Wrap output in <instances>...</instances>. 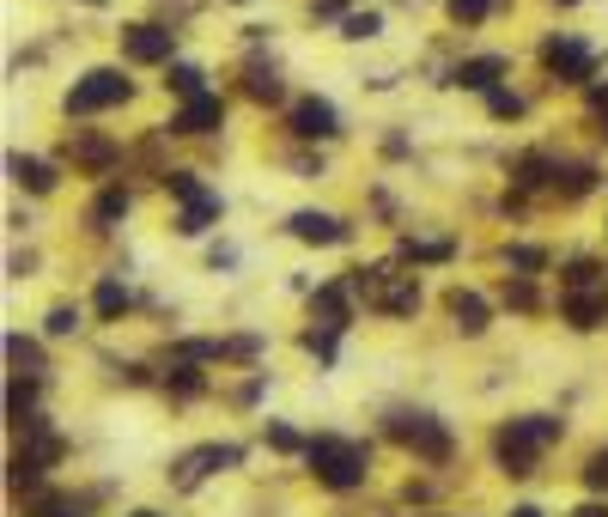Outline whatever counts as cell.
<instances>
[{"instance_id": "e0dca14e", "label": "cell", "mask_w": 608, "mask_h": 517, "mask_svg": "<svg viewBox=\"0 0 608 517\" xmlns=\"http://www.w3.org/2000/svg\"><path fill=\"white\" fill-rule=\"evenodd\" d=\"M311 311L323 317V329H347V286H323L311 299Z\"/></svg>"}, {"instance_id": "8fae6325", "label": "cell", "mask_w": 608, "mask_h": 517, "mask_svg": "<svg viewBox=\"0 0 608 517\" xmlns=\"http://www.w3.org/2000/svg\"><path fill=\"white\" fill-rule=\"evenodd\" d=\"M67 159L80 165V171H110V165H116V140H104V134H73V140H67Z\"/></svg>"}, {"instance_id": "44dd1931", "label": "cell", "mask_w": 608, "mask_h": 517, "mask_svg": "<svg viewBox=\"0 0 608 517\" xmlns=\"http://www.w3.org/2000/svg\"><path fill=\"white\" fill-rule=\"evenodd\" d=\"M280 92H286V86H280L274 67H250V98H256V104H280Z\"/></svg>"}, {"instance_id": "4316f807", "label": "cell", "mask_w": 608, "mask_h": 517, "mask_svg": "<svg viewBox=\"0 0 608 517\" xmlns=\"http://www.w3.org/2000/svg\"><path fill=\"white\" fill-rule=\"evenodd\" d=\"M171 390H177V396H201L207 384H201V372H195V365H171Z\"/></svg>"}, {"instance_id": "f1b7e54d", "label": "cell", "mask_w": 608, "mask_h": 517, "mask_svg": "<svg viewBox=\"0 0 608 517\" xmlns=\"http://www.w3.org/2000/svg\"><path fill=\"white\" fill-rule=\"evenodd\" d=\"M43 329H49V335H73V329H80V311H73V305H55Z\"/></svg>"}, {"instance_id": "d6a6232c", "label": "cell", "mask_w": 608, "mask_h": 517, "mask_svg": "<svg viewBox=\"0 0 608 517\" xmlns=\"http://www.w3.org/2000/svg\"><path fill=\"white\" fill-rule=\"evenodd\" d=\"M584 481H590L596 493H608V451H596V457H590V469H584Z\"/></svg>"}, {"instance_id": "8d00e7d4", "label": "cell", "mask_w": 608, "mask_h": 517, "mask_svg": "<svg viewBox=\"0 0 608 517\" xmlns=\"http://www.w3.org/2000/svg\"><path fill=\"white\" fill-rule=\"evenodd\" d=\"M578 517H608V505H584V511H578Z\"/></svg>"}, {"instance_id": "7c38bea8", "label": "cell", "mask_w": 608, "mask_h": 517, "mask_svg": "<svg viewBox=\"0 0 608 517\" xmlns=\"http://www.w3.org/2000/svg\"><path fill=\"white\" fill-rule=\"evenodd\" d=\"M505 73V55H475L450 73V86H463V92H493V80Z\"/></svg>"}, {"instance_id": "30bf717a", "label": "cell", "mask_w": 608, "mask_h": 517, "mask_svg": "<svg viewBox=\"0 0 608 517\" xmlns=\"http://www.w3.org/2000/svg\"><path fill=\"white\" fill-rule=\"evenodd\" d=\"M286 232H292L298 244H341V238H347V226H341L335 213H311V207L292 213V219H286Z\"/></svg>"}, {"instance_id": "d590c367", "label": "cell", "mask_w": 608, "mask_h": 517, "mask_svg": "<svg viewBox=\"0 0 608 517\" xmlns=\"http://www.w3.org/2000/svg\"><path fill=\"white\" fill-rule=\"evenodd\" d=\"M505 299H511V305H517V311H529V305H536V292H529V286H523V280H517V286H505Z\"/></svg>"}, {"instance_id": "ba28073f", "label": "cell", "mask_w": 608, "mask_h": 517, "mask_svg": "<svg viewBox=\"0 0 608 517\" xmlns=\"http://www.w3.org/2000/svg\"><path fill=\"white\" fill-rule=\"evenodd\" d=\"M542 61H548V73H554V80H590V49L578 43V37H554L548 49H542Z\"/></svg>"}, {"instance_id": "f546056e", "label": "cell", "mask_w": 608, "mask_h": 517, "mask_svg": "<svg viewBox=\"0 0 608 517\" xmlns=\"http://www.w3.org/2000/svg\"><path fill=\"white\" fill-rule=\"evenodd\" d=\"M165 183H171V195H177V201H195V195H207V189H201L189 171H165Z\"/></svg>"}, {"instance_id": "4dcf8cb0", "label": "cell", "mask_w": 608, "mask_h": 517, "mask_svg": "<svg viewBox=\"0 0 608 517\" xmlns=\"http://www.w3.org/2000/svg\"><path fill=\"white\" fill-rule=\"evenodd\" d=\"M505 262H511V268H523V274H536V268H542L548 256H542V250H529V244H517V250L505 256Z\"/></svg>"}, {"instance_id": "74e56055", "label": "cell", "mask_w": 608, "mask_h": 517, "mask_svg": "<svg viewBox=\"0 0 608 517\" xmlns=\"http://www.w3.org/2000/svg\"><path fill=\"white\" fill-rule=\"evenodd\" d=\"M511 517H542V511H536V505H517V511H511Z\"/></svg>"}, {"instance_id": "52a82bcc", "label": "cell", "mask_w": 608, "mask_h": 517, "mask_svg": "<svg viewBox=\"0 0 608 517\" xmlns=\"http://www.w3.org/2000/svg\"><path fill=\"white\" fill-rule=\"evenodd\" d=\"M171 37L177 31H165V25H128L122 31V55L128 61H146V67L152 61H171Z\"/></svg>"}, {"instance_id": "7a4b0ae2", "label": "cell", "mask_w": 608, "mask_h": 517, "mask_svg": "<svg viewBox=\"0 0 608 517\" xmlns=\"http://www.w3.org/2000/svg\"><path fill=\"white\" fill-rule=\"evenodd\" d=\"M304 457H311V475H317L323 487H335V493H347V487L365 481V451L347 445V438H311Z\"/></svg>"}, {"instance_id": "f35d334b", "label": "cell", "mask_w": 608, "mask_h": 517, "mask_svg": "<svg viewBox=\"0 0 608 517\" xmlns=\"http://www.w3.org/2000/svg\"><path fill=\"white\" fill-rule=\"evenodd\" d=\"M602 140H608V104H602Z\"/></svg>"}, {"instance_id": "4fadbf2b", "label": "cell", "mask_w": 608, "mask_h": 517, "mask_svg": "<svg viewBox=\"0 0 608 517\" xmlns=\"http://www.w3.org/2000/svg\"><path fill=\"white\" fill-rule=\"evenodd\" d=\"M444 311H450V323L463 329V335H481L487 329V299H475V292H463V286L444 299Z\"/></svg>"}, {"instance_id": "ab89813d", "label": "cell", "mask_w": 608, "mask_h": 517, "mask_svg": "<svg viewBox=\"0 0 608 517\" xmlns=\"http://www.w3.org/2000/svg\"><path fill=\"white\" fill-rule=\"evenodd\" d=\"M134 517H159V511H134Z\"/></svg>"}, {"instance_id": "7402d4cb", "label": "cell", "mask_w": 608, "mask_h": 517, "mask_svg": "<svg viewBox=\"0 0 608 517\" xmlns=\"http://www.w3.org/2000/svg\"><path fill=\"white\" fill-rule=\"evenodd\" d=\"M92 305H98V317H122V311H128V292H122L116 280H98V292H92Z\"/></svg>"}, {"instance_id": "9a60e30c", "label": "cell", "mask_w": 608, "mask_h": 517, "mask_svg": "<svg viewBox=\"0 0 608 517\" xmlns=\"http://www.w3.org/2000/svg\"><path fill=\"white\" fill-rule=\"evenodd\" d=\"M219 219V195H195V201H183V219H177V232L183 238H201L207 226Z\"/></svg>"}, {"instance_id": "277c9868", "label": "cell", "mask_w": 608, "mask_h": 517, "mask_svg": "<svg viewBox=\"0 0 608 517\" xmlns=\"http://www.w3.org/2000/svg\"><path fill=\"white\" fill-rule=\"evenodd\" d=\"M128 98V80L116 67H92L80 86L67 92V116H92V110H110V104H122Z\"/></svg>"}, {"instance_id": "60d3db41", "label": "cell", "mask_w": 608, "mask_h": 517, "mask_svg": "<svg viewBox=\"0 0 608 517\" xmlns=\"http://www.w3.org/2000/svg\"><path fill=\"white\" fill-rule=\"evenodd\" d=\"M92 7H104V0H92Z\"/></svg>"}, {"instance_id": "ffe728a7", "label": "cell", "mask_w": 608, "mask_h": 517, "mask_svg": "<svg viewBox=\"0 0 608 517\" xmlns=\"http://www.w3.org/2000/svg\"><path fill=\"white\" fill-rule=\"evenodd\" d=\"M122 213H128V189H104V195L92 201V226H116Z\"/></svg>"}, {"instance_id": "e575fe53", "label": "cell", "mask_w": 608, "mask_h": 517, "mask_svg": "<svg viewBox=\"0 0 608 517\" xmlns=\"http://www.w3.org/2000/svg\"><path fill=\"white\" fill-rule=\"evenodd\" d=\"M268 445H274V451H304L292 426H268Z\"/></svg>"}, {"instance_id": "5b68a950", "label": "cell", "mask_w": 608, "mask_h": 517, "mask_svg": "<svg viewBox=\"0 0 608 517\" xmlns=\"http://www.w3.org/2000/svg\"><path fill=\"white\" fill-rule=\"evenodd\" d=\"M244 463V451L238 445H201V451H189V457H177V469H171V487L177 493H195L213 469H238Z\"/></svg>"}, {"instance_id": "ac0fdd59", "label": "cell", "mask_w": 608, "mask_h": 517, "mask_svg": "<svg viewBox=\"0 0 608 517\" xmlns=\"http://www.w3.org/2000/svg\"><path fill=\"white\" fill-rule=\"evenodd\" d=\"M31 402H37V378H31V372H19V378H13V390H7V420H13V426H25V420H31Z\"/></svg>"}, {"instance_id": "b9f144b4", "label": "cell", "mask_w": 608, "mask_h": 517, "mask_svg": "<svg viewBox=\"0 0 608 517\" xmlns=\"http://www.w3.org/2000/svg\"><path fill=\"white\" fill-rule=\"evenodd\" d=\"M566 7H572V0H566Z\"/></svg>"}, {"instance_id": "2e32d148", "label": "cell", "mask_w": 608, "mask_h": 517, "mask_svg": "<svg viewBox=\"0 0 608 517\" xmlns=\"http://www.w3.org/2000/svg\"><path fill=\"white\" fill-rule=\"evenodd\" d=\"M7 171H13V177L31 189V195H49V189H55V165H43V159H25V153H13V159H7Z\"/></svg>"}, {"instance_id": "d6986e66", "label": "cell", "mask_w": 608, "mask_h": 517, "mask_svg": "<svg viewBox=\"0 0 608 517\" xmlns=\"http://www.w3.org/2000/svg\"><path fill=\"white\" fill-rule=\"evenodd\" d=\"M554 195H590V183H596V171L590 165H554Z\"/></svg>"}, {"instance_id": "1f68e13d", "label": "cell", "mask_w": 608, "mask_h": 517, "mask_svg": "<svg viewBox=\"0 0 608 517\" xmlns=\"http://www.w3.org/2000/svg\"><path fill=\"white\" fill-rule=\"evenodd\" d=\"M487 104H493V116H523V98L517 92H487Z\"/></svg>"}, {"instance_id": "8992f818", "label": "cell", "mask_w": 608, "mask_h": 517, "mask_svg": "<svg viewBox=\"0 0 608 517\" xmlns=\"http://www.w3.org/2000/svg\"><path fill=\"white\" fill-rule=\"evenodd\" d=\"M292 134H304V140H335V134H341L335 104H329V98H298V104H292Z\"/></svg>"}, {"instance_id": "9c48e42d", "label": "cell", "mask_w": 608, "mask_h": 517, "mask_svg": "<svg viewBox=\"0 0 608 517\" xmlns=\"http://www.w3.org/2000/svg\"><path fill=\"white\" fill-rule=\"evenodd\" d=\"M225 122V104L213 98V92H195L177 116H171V134H207V128H219Z\"/></svg>"}, {"instance_id": "83f0119b", "label": "cell", "mask_w": 608, "mask_h": 517, "mask_svg": "<svg viewBox=\"0 0 608 517\" xmlns=\"http://www.w3.org/2000/svg\"><path fill=\"white\" fill-rule=\"evenodd\" d=\"M341 37H353V43L359 37H377V13H347L341 19Z\"/></svg>"}, {"instance_id": "484cf974", "label": "cell", "mask_w": 608, "mask_h": 517, "mask_svg": "<svg viewBox=\"0 0 608 517\" xmlns=\"http://www.w3.org/2000/svg\"><path fill=\"white\" fill-rule=\"evenodd\" d=\"M566 317H572V329H596V323H602V305H596V299H572Z\"/></svg>"}, {"instance_id": "5bb4252c", "label": "cell", "mask_w": 608, "mask_h": 517, "mask_svg": "<svg viewBox=\"0 0 608 517\" xmlns=\"http://www.w3.org/2000/svg\"><path fill=\"white\" fill-rule=\"evenodd\" d=\"M377 311L414 317V311H420V286H414V280H384V292H377Z\"/></svg>"}, {"instance_id": "603a6c76", "label": "cell", "mask_w": 608, "mask_h": 517, "mask_svg": "<svg viewBox=\"0 0 608 517\" xmlns=\"http://www.w3.org/2000/svg\"><path fill=\"white\" fill-rule=\"evenodd\" d=\"M7 359L19 365V372H37V365H43V353H37V341H25V335H7Z\"/></svg>"}, {"instance_id": "cb8c5ba5", "label": "cell", "mask_w": 608, "mask_h": 517, "mask_svg": "<svg viewBox=\"0 0 608 517\" xmlns=\"http://www.w3.org/2000/svg\"><path fill=\"white\" fill-rule=\"evenodd\" d=\"M487 13H493V0H450V19L456 25H481Z\"/></svg>"}, {"instance_id": "836d02e7", "label": "cell", "mask_w": 608, "mask_h": 517, "mask_svg": "<svg viewBox=\"0 0 608 517\" xmlns=\"http://www.w3.org/2000/svg\"><path fill=\"white\" fill-rule=\"evenodd\" d=\"M566 286H572V292L596 286V268H590V262H572V268H566Z\"/></svg>"}, {"instance_id": "6da1fadb", "label": "cell", "mask_w": 608, "mask_h": 517, "mask_svg": "<svg viewBox=\"0 0 608 517\" xmlns=\"http://www.w3.org/2000/svg\"><path fill=\"white\" fill-rule=\"evenodd\" d=\"M560 438V420H548V414H529V420H511L505 432H499V469L505 475H536V457Z\"/></svg>"}, {"instance_id": "d4e9b609", "label": "cell", "mask_w": 608, "mask_h": 517, "mask_svg": "<svg viewBox=\"0 0 608 517\" xmlns=\"http://www.w3.org/2000/svg\"><path fill=\"white\" fill-rule=\"evenodd\" d=\"M165 86H171V92H183V98H195V92H201V67H189V61H177Z\"/></svg>"}, {"instance_id": "3957f363", "label": "cell", "mask_w": 608, "mask_h": 517, "mask_svg": "<svg viewBox=\"0 0 608 517\" xmlns=\"http://www.w3.org/2000/svg\"><path fill=\"white\" fill-rule=\"evenodd\" d=\"M390 438H396V445H408L414 457H426V463H444L450 457V432L432 414H396L390 420Z\"/></svg>"}]
</instances>
